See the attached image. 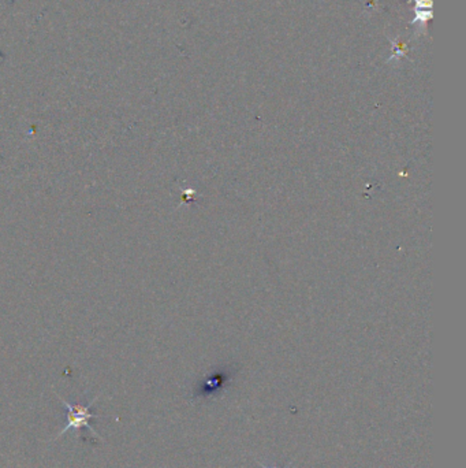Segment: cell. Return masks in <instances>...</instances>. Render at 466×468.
Returning <instances> with one entry per match:
<instances>
[{"instance_id": "1", "label": "cell", "mask_w": 466, "mask_h": 468, "mask_svg": "<svg viewBox=\"0 0 466 468\" xmlns=\"http://www.w3.org/2000/svg\"><path fill=\"white\" fill-rule=\"evenodd\" d=\"M59 400L62 401V405L63 408L66 409V423H65V427L59 431L58 437H62L66 431L69 430H76V431H81L82 429H88L96 438L99 437L97 433L93 430V427L90 426V420L96 418V413L92 412V407L93 404L97 401V397L93 398V401H90L89 404H72L66 400H63L62 397H59ZM55 438V440H57Z\"/></svg>"}, {"instance_id": "2", "label": "cell", "mask_w": 466, "mask_h": 468, "mask_svg": "<svg viewBox=\"0 0 466 468\" xmlns=\"http://www.w3.org/2000/svg\"><path fill=\"white\" fill-rule=\"evenodd\" d=\"M264 468H274V467H264Z\"/></svg>"}]
</instances>
